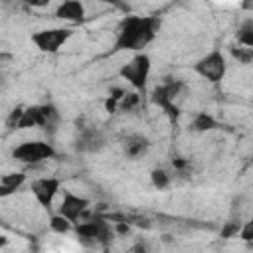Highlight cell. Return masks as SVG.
Masks as SVG:
<instances>
[{"mask_svg":"<svg viewBox=\"0 0 253 253\" xmlns=\"http://www.w3.org/2000/svg\"><path fill=\"white\" fill-rule=\"evenodd\" d=\"M160 30V20L156 16H125L119 24L113 51H142L154 42Z\"/></svg>","mask_w":253,"mask_h":253,"instance_id":"1","label":"cell"},{"mask_svg":"<svg viewBox=\"0 0 253 253\" xmlns=\"http://www.w3.org/2000/svg\"><path fill=\"white\" fill-rule=\"evenodd\" d=\"M188 91V83L184 79H174V77H168L164 79L162 83H158L154 89H152V103L156 107H160L172 121H176L178 113H180V99H184Z\"/></svg>","mask_w":253,"mask_h":253,"instance_id":"2","label":"cell"},{"mask_svg":"<svg viewBox=\"0 0 253 253\" xmlns=\"http://www.w3.org/2000/svg\"><path fill=\"white\" fill-rule=\"evenodd\" d=\"M73 231L75 235L81 239V241H87V243H109L115 235V229L111 225V221L105 217V215H91L89 210L85 211V215L73 223Z\"/></svg>","mask_w":253,"mask_h":253,"instance_id":"3","label":"cell"},{"mask_svg":"<svg viewBox=\"0 0 253 253\" xmlns=\"http://www.w3.org/2000/svg\"><path fill=\"white\" fill-rule=\"evenodd\" d=\"M59 123V111L51 103H42V105H32L22 109L20 121L16 125V130L22 128H43V130H53Z\"/></svg>","mask_w":253,"mask_h":253,"instance_id":"4","label":"cell"},{"mask_svg":"<svg viewBox=\"0 0 253 253\" xmlns=\"http://www.w3.org/2000/svg\"><path fill=\"white\" fill-rule=\"evenodd\" d=\"M150 71H152V61H150V57H148L146 53H142V51H136L126 63L121 65L119 77H121L123 81H126L134 91L144 93V91H146V85H148Z\"/></svg>","mask_w":253,"mask_h":253,"instance_id":"5","label":"cell"},{"mask_svg":"<svg viewBox=\"0 0 253 253\" xmlns=\"http://www.w3.org/2000/svg\"><path fill=\"white\" fill-rule=\"evenodd\" d=\"M12 158L26 166H38L55 158V148L47 140H24L12 150Z\"/></svg>","mask_w":253,"mask_h":253,"instance_id":"6","label":"cell"},{"mask_svg":"<svg viewBox=\"0 0 253 253\" xmlns=\"http://www.w3.org/2000/svg\"><path fill=\"white\" fill-rule=\"evenodd\" d=\"M75 30L73 28H43L32 34V43L42 51V53H57L71 38H73Z\"/></svg>","mask_w":253,"mask_h":253,"instance_id":"7","label":"cell"},{"mask_svg":"<svg viewBox=\"0 0 253 253\" xmlns=\"http://www.w3.org/2000/svg\"><path fill=\"white\" fill-rule=\"evenodd\" d=\"M194 73L210 83H221L227 73V59L221 49H211L194 63Z\"/></svg>","mask_w":253,"mask_h":253,"instance_id":"8","label":"cell"},{"mask_svg":"<svg viewBox=\"0 0 253 253\" xmlns=\"http://www.w3.org/2000/svg\"><path fill=\"white\" fill-rule=\"evenodd\" d=\"M30 190H32L36 202H38L42 208L49 210V208L53 206L55 196H57L59 190H61V180H59L57 176H42V178L32 180Z\"/></svg>","mask_w":253,"mask_h":253,"instance_id":"9","label":"cell"},{"mask_svg":"<svg viewBox=\"0 0 253 253\" xmlns=\"http://www.w3.org/2000/svg\"><path fill=\"white\" fill-rule=\"evenodd\" d=\"M89 204L91 202L87 198H83L79 194H73L69 190H63V198H61V202L57 206V213H61L71 223H75L85 215V211L89 210Z\"/></svg>","mask_w":253,"mask_h":253,"instance_id":"10","label":"cell"},{"mask_svg":"<svg viewBox=\"0 0 253 253\" xmlns=\"http://www.w3.org/2000/svg\"><path fill=\"white\" fill-rule=\"evenodd\" d=\"M107 144V138L101 130H97L95 126H81L79 130V136L75 140V148L77 152H99L101 148H105Z\"/></svg>","mask_w":253,"mask_h":253,"instance_id":"11","label":"cell"},{"mask_svg":"<svg viewBox=\"0 0 253 253\" xmlns=\"http://www.w3.org/2000/svg\"><path fill=\"white\" fill-rule=\"evenodd\" d=\"M87 16L83 0H61L59 6L55 8V18L69 22V24H79Z\"/></svg>","mask_w":253,"mask_h":253,"instance_id":"12","label":"cell"},{"mask_svg":"<svg viewBox=\"0 0 253 253\" xmlns=\"http://www.w3.org/2000/svg\"><path fill=\"white\" fill-rule=\"evenodd\" d=\"M148 148H150V140L144 134L134 132L125 138V156L128 158H140L148 152Z\"/></svg>","mask_w":253,"mask_h":253,"instance_id":"13","label":"cell"},{"mask_svg":"<svg viewBox=\"0 0 253 253\" xmlns=\"http://www.w3.org/2000/svg\"><path fill=\"white\" fill-rule=\"evenodd\" d=\"M28 176L26 172H8L0 178V198H8V196H14L24 184H26Z\"/></svg>","mask_w":253,"mask_h":253,"instance_id":"14","label":"cell"},{"mask_svg":"<svg viewBox=\"0 0 253 253\" xmlns=\"http://www.w3.org/2000/svg\"><path fill=\"white\" fill-rule=\"evenodd\" d=\"M217 126H219L217 121L210 113H198V115H194L192 125H190V128L196 130V132H210V130H213Z\"/></svg>","mask_w":253,"mask_h":253,"instance_id":"15","label":"cell"},{"mask_svg":"<svg viewBox=\"0 0 253 253\" xmlns=\"http://www.w3.org/2000/svg\"><path fill=\"white\" fill-rule=\"evenodd\" d=\"M49 229L53 231V233H59V235H65V233H69V231H73V223L67 219V217H63L61 213H51L49 215Z\"/></svg>","mask_w":253,"mask_h":253,"instance_id":"16","label":"cell"},{"mask_svg":"<svg viewBox=\"0 0 253 253\" xmlns=\"http://www.w3.org/2000/svg\"><path fill=\"white\" fill-rule=\"evenodd\" d=\"M237 43L245 45V47H253V20L247 18L239 30H237Z\"/></svg>","mask_w":253,"mask_h":253,"instance_id":"17","label":"cell"},{"mask_svg":"<svg viewBox=\"0 0 253 253\" xmlns=\"http://www.w3.org/2000/svg\"><path fill=\"white\" fill-rule=\"evenodd\" d=\"M150 182L156 190H166L170 184H172V174L164 168H154L150 172Z\"/></svg>","mask_w":253,"mask_h":253,"instance_id":"18","label":"cell"},{"mask_svg":"<svg viewBox=\"0 0 253 253\" xmlns=\"http://www.w3.org/2000/svg\"><path fill=\"white\" fill-rule=\"evenodd\" d=\"M140 101H142V97H140V93L138 91H126L125 95H123V99L119 101V111H125V113H130V111H134L138 105H140Z\"/></svg>","mask_w":253,"mask_h":253,"instance_id":"19","label":"cell"},{"mask_svg":"<svg viewBox=\"0 0 253 253\" xmlns=\"http://www.w3.org/2000/svg\"><path fill=\"white\" fill-rule=\"evenodd\" d=\"M231 55H233L239 63H251V59H253V47H245V45L231 47Z\"/></svg>","mask_w":253,"mask_h":253,"instance_id":"20","label":"cell"},{"mask_svg":"<svg viewBox=\"0 0 253 253\" xmlns=\"http://www.w3.org/2000/svg\"><path fill=\"white\" fill-rule=\"evenodd\" d=\"M241 225H243V223H241L239 219H229V221H225V225L221 227V237H223V239L237 237V233H239Z\"/></svg>","mask_w":253,"mask_h":253,"instance_id":"21","label":"cell"},{"mask_svg":"<svg viewBox=\"0 0 253 253\" xmlns=\"http://www.w3.org/2000/svg\"><path fill=\"white\" fill-rule=\"evenodd\" d=\"M20 115H22V107L14 109V111L8 115V119H6V126H8L10 130H14V128H16V125H18V121H20Z\"/></svg>","mask_w":253,"mask_h":253,"instance_id":"22","label":"cell"},{"mask_svg":"<svg viewBox=\"0 0 253 253\" xmlns=\"http://www.w3.org/2000/svg\"><path fill=\"white\" fill-rule=\"evenodd\" d=\"M237 237H241L243 241H251L253 239V223L251 221L243 223L241 229H239V233H237Z\"/></svg>","mask_w":253,"mask_h":253,"instance_id":"23","label":"cell"},{"mask_svg":"<svg viewBox=\"0 0 253 253\" xmlns=\"http://www.w3.org/2000/svg\"><path fill=\"white\" fill-rule=\"evenodd\" d=\"M49 2L51 0H24V4L30 6V8H45Z\"/></svg>","mask_w":253,"mask_h":253,"instance_id":"24","label":"cell"},{"mask_svg":"<svg viewBox=\"0 0 253 253\" xmlns=\"http://www.w3.org/2000/svg\"><path fill=\"white\" fill-rule=\"evenodd\" d=\"M93 2L109 4V6H115V8H125V2H123V0H93Z\"/></svg>","mask_w":253,"mask_h":253,"instance_id":"25","label":"cell"},{"mask_svg":"<svg viewBox=\"0 0 253 253\" xmlns=\"http://www.w3.org/2000/svg\"><path fill=\"white\" fill-rule=\"evenodd\" d=\"M6 245H8V237L0 233V247H6Z\"/></svg>","mask_w":253,"mask_h":253,"instance_id":"26","label":"cell"},{"mask_svg":"<svg viewBox=\"0 0 253 253\" xmlns=\"http://www.w3.org/2000/svg\"><path fill=\"white\" fill-rule=\"evenodd\" d=\"M200 2H210V0H200Z\"/></svg>","mask_w":253,"mask_h":253,"instance_id":"27","label":"cell"}]
</instances>
